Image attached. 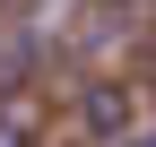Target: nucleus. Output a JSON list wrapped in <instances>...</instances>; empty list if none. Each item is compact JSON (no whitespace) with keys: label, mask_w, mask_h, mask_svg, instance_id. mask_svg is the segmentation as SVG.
I'll return each instance as SVG.
<instances>
[{"label":"nucleus","mask_w":156,"mask_h":147,"mask_svg":"<svg viewBox=\"0 0 156 147\" xmlns=\"http://www.w3.org/2000/svg\"><path fill=\"white\" fill-rule=\"evenodd\" d=\"M0 147H26V121L17 113H0Z\"/></svg>","instance_id":"f257e3e1"}]
</instances>
